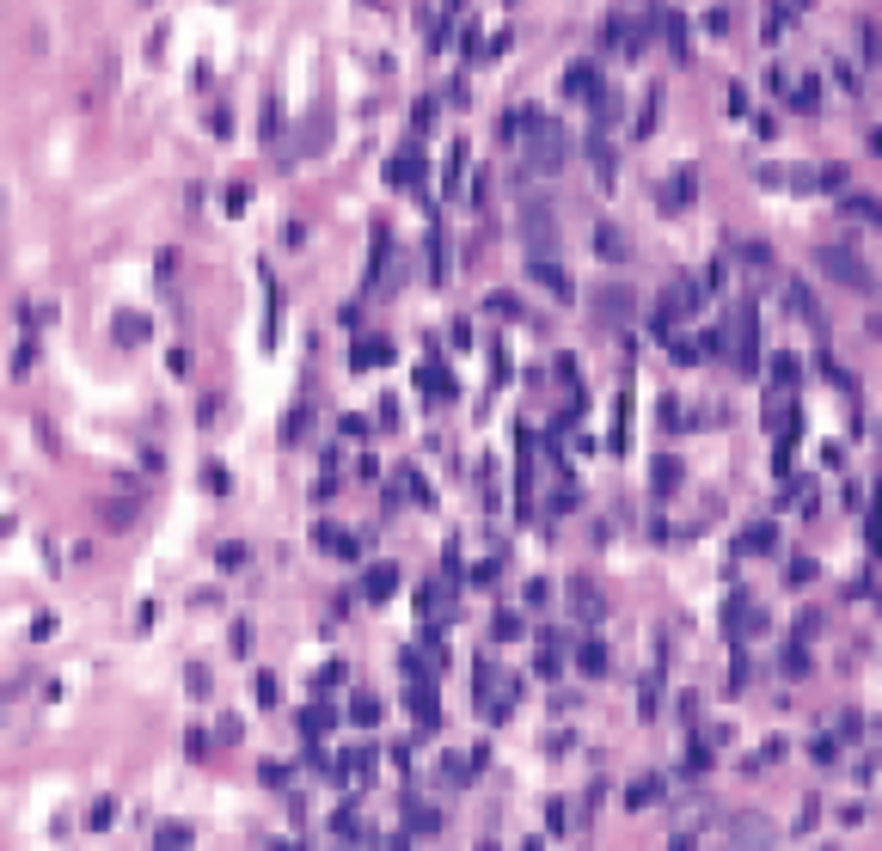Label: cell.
<instances>
[{
  "label": "cell",
  "mask_w": 882,
  "mask_h": 851,
  "mask_svg": "<svg viewBox=\"0 0 882 851\" xmlns=\"http://www.w3.org/2000/svg\"><path fill=\"white\" fill-rule=\"evenodd\" d=\"M595 312H601V319H625V312H638V301H631L625 288H601V294H595Z\"/></svg>",
  "instance_id": "cell-13"
},
{
  "label": "cell",
  "mask_w": 882,
  "mask_h": 851,
  "mask_svg": "<svg viewBox=\"0 0 882 851\" xmlns=\"http://www.w3.org/2000/svg\"><path fill=\"white\" fill-rule=\"evenodd\" d=\"M410 711H417V723H441V711H436V686H417V692H410Z\"/></svg>",
  "instance_id": "cell-17"
},
{
  "label": "cell",
  "mask_w": 882,
  "mask_h": 851,
  "mask_svg": "<svg viewBox=\"0 0 882 851\" xmlns=\"http://www.w3.org/2000/svg\"><path fill=\"white\" fill-rule=\"evenodd\" d=\"M527 270H534V282H545V288H551V294H558V301H570V294H577V288H570V276H564V264H558V258H527Z\"/></svg>",
  "instance_id": "cell-8"
},
{
  "label": "cell",
  "mask_w": 882,
  "mask_h": 851,
  "mask_svg": "<svg viewBox=\"0 0 882 851\" xmlns=\"http://www.w3.org/2000/svg\"><path fill=\"white\" fill-rule=\"evenodd\" d=\"M564 160H570V136H564V123H558V117H540V129L527 136V166L558 171Z\"/></svg>",
  "instance_id": "cell-3"
},
{
  "label": "cell",
  "mask_w": 882,
  "mask_h": 851,
  "mask_svg": "<svg viewBox=\"0 0 882 851\" xmlns=\"http://www.w3.org/2000/svg\"><path fill=\"white\" fill-rule=\"evenodd\" d=\"M386 178H392V184H423V154H417V147H405V154L386 166Z\"/></svg>",
  "instance_id": "cell-12"
},
{
  "label": "cell",
  "mask_w": 882,
  "mask_h": 851,
  "mask_svg": "<svg viewBox=\"0 0 882 851\" xmlns=\"http://www.w3.org/2000/svg\"><path fill=\"white\" fill-rule=\"evenodd\" d=\"M772 540H779V533L760 521V527H747V533H742V551H772Z\"/></svg>",
  "instance_id": "cell-27"
},
{
  "label": "cell",
  "mask_w": 882,
  "mask_h": 851,
  "mask_svg": "<svg viewBox=\"0 0 882 851\" xmlns=\"http://www.w3.org/2000/svg\"><path fill=\"white\" fill-rule=\"evenodd\" d=\"M392 588H399V570H392V564H374L368 576H362V594H368V601H392Z\"/></svg>",
  "instance_id": "cell-10"
},
{
  "label": "cell",
  "mask_w": 882,
  "mask_h": 851,
  "mask_svg": "<svg viewBox=\"0 0 882 851\" xmlns=\"http://www.w3.org/2000/svg\"><path fill=\"white\" fill-rule=\"evenodd\" d=\"M423 392H441V399H454V374H447V368H436V362H429V368H423Z\"/></svg>",
  "instance_id": "cell-19"
},
{
  "label": "cell",
  "mask_w": 882,
  "mask_h": 851,
  "mask_svg": "<svg viewBox=\"0 0 882 851\" xmlns=\"http://www.w3.org/2000/svg\"><path fill=\"white\" fill-rule=\"evenodd\" d=\"M429 270H436V276L454 270V258H447V233H429Z\"/></svg>",
  "instance_id": "cell-25"
},
{
  "label": "cell",
  "mask_w": 882,
  "mask_h": 851,
  "mask_svg": "<svg viewBox=\"0 0 882 851\" xmlns=\"http://www.w3.org/2000/svg\"><path fill=\"white\" fill-rule=\"evenodd\" d=\"M815 270L827 276V282H840V288H858V294L877 288V270H870L851 245H821V251H815Z\"/></svg>",
  "instance_id": "cell-1"
},
{
  "label": "cell",
  "mask_w": 882,
  "mask_h": 851,
  "mask_svg": "<svg viewBox=\"0 0 882 851\" xmlns=\"http://www.w3.org/2000/svg\"><path fill=\"white\" fill-rule=\"evenodd\" d=\"M784 674H797V680H803V674H809V655H803V649H790V655H784Z\"/></svg>",
  "instance_id": "cell-32"
},
{
  "label": "cell",
  "mask_w": 882,
  "mask_h": 851,
  "mask_svg": "<svg viewBox=\"0 0 882 851\" xmlns=\"http://www.w3.org/2000/svg\"><path fill=\"white\" fill-rule=\"evenodd\" d=\"M723 625H729V637H736V644H747V637H760V631H766V607H760L747 588H736V594H729V607H723Z\"/></svg>",
  "instance_id": "cell-5"
},
{
  "label": "cell",
  "mask_w": 882,
  "mask_h": 851,
  "mask_svg": "<svg viewBox=\"0 0 882 851\" xmlns=\"http://www.w3.org/2000/svg\"><path fill=\"white\" fill-rule=\"evenodd\" d=\"M675 484H680V460L662 453V460H656V490H675Z\"/></svg>",
  "instance_id": "cell-26"
},
{
  "label": "cell",
  "mask_w": 882,
  "mask_h": 851,
  "mask_svg": "<svg viewBox=\"0 0 882 851\" xmlns=\"http://www.w3.org/2000/svg\"><path fill=\"white\" fill-rule=\"evenodd\" d=\"M570 607H577L582 619H595V613H601V601H595V588H588V582H570Z\"/></svg>",
  "instance_id": "cell-21"
},
{
  "label": "cell",
  "mask_w": 882,
  "mask_h": 851,
  "mask_svg": "<svg viewBox=\"0 0 882 851\" xmlns=\"http://www.w3.org/2000/svg\"><path fill=\"white\" fill-rule=\"evenodd\" d=\"M656 796H662V778H638L631 790H625V803H631V809H649Z\"/></svg>",
  "instance_id": "cell-18"
},
{
  "label": "cell",
  "mask_w": 882,
  "mask_h": 851,
  "mask_svg": "<svg viewBox=\"0 0 882 851\" xmlns=\"http://www.w3.org/2000/svg\"><path fill=\"white\" fill-rule=\"evenodd\" d=\"M729 833H736L742 851H772L779 846V827H772V815H760V809H742V815L729 820Z\"/></svg>",
  "instance_id": "cell-6"
},
{
  "label": "cell",
  "mask_w": 882,
  "mask_h": 851,
  "mask_svg": "<svg viewBox=\"0 0 882 851\" xmlns=\"http://www.w3.org/2000/svg\"><path fill=\"white\" fill-rule=\"evenodd\" d=\"M595 245H601V258H607V264H625V258H631V239L619 233L613 221H601V227H595Z\"/></svg>",
  "instance_id": "cell-9"
},
{
  "label": "cell",
  "mask_w": 882,
  "mask_h": 851,
  "mask_svg": "<svg viewBox=\"0 0 882 851\" xmlns=\"http://www.w3.org/2000/svg\"><path fill=\"white\" fill-rule=\"evenodd\" d=\"M595 123H619V92H613V86L595 92Z\"/></svg>",
  "instance_id": "cell-23"
},
{
  "label": "cell",
  "mask_w": 882,
  "mask_h": 851,
  "mask_svg": "<svg viewBox=\"0 0 882 851\" xmlns=\"http://www.w3.org/2000/svg\"><path fill=\"white\" fill-rule=\"evenodd\" d=\"M588 160H595V171H601V184H613V147L601 136H588Z\"/></svg>",
  "instance_id": "cell-20"
},
{
  "label": "cell",
  "mask_w": 882,
  "mask_h": 851,
  "mask_svg": "<svg viewBox=\"0 0 882 851\" xmlns=\"http://www.w3.org/2000/svg\"><path fill=\"white\" fill-rule=\"evenodd\" d=\"M742 264H747V270H772V251H766L760 239H747V245H742Z\"/></svg>",
  "instance_id": "cell-28"
},
{
  "label": "cell",
  "mask_w": 882,
  "mask_h": 851,
  "mask_svg": "<svg viewBox=\"0 0 882 851\" xmlns=\"http://www.w3.org/2000/svg\"><path fill=\"white\" fill-rule=\"evenodd\" d=\"M436 784H441V796H454V790L466 784V759H460V753H447V759H441V772H436Z\"/></svg>",
  "instance_id": "cell-16"
},
{
  "label": "cell",
  "mask_w": 882,
  "mask_h": 851,
  "mask_svg": "<svg viewBox=\"0 0 882 851\" xmlns=\"http://www.w3.org/2000/svg\"><path fill=\"white\" fill-rule=\"evenodd\" d=\"M577 662H582V668H588V674H601V668H607V649H601V644H595V637H588V644L577 649Z\"/></svg>",
  "instance_id": "cell-29"
},
{
  "label": "cell",
  "mask_w": 882,
  "mask_h": 851,
  "mask_svg": "<svg viewBox=\"0 0 882 851\" xmlns=\"http://www.w3.org/2000/svg\"><path fill=\"white\" fill-rule=\"evenodd\" d=\"M349 723H362V729L380 723V698H368V692H362V698H349Z\"/></svg>",
  "instance_id": "cell-22"
},
{
  "label": "cell",
  "mask_w": 882,
  "mask_h": 851,
  "mask_svg": "<svg viewBox=\"0 0 882 851\" xmlns=\"http://www.w3.org/2000/svg\"><path fill=\"white\" fill-rule=\"evenodd\" d=\"M686 203H692V171H675V178L662 184V208H668V215H680Z\"/></svg>",
  "instance_id": "cell-11"
},
{
  "label": "cell",
  "mask_w": 882,
  "mask_h": 851,
  "mask_svg": "<svg viewBox=\"0 0 882 851\" xmlns=\"http://www.w3.org/2000/svg\"><path fill=\"white\" fill-rule=\"evenodd\" d=\"M656 25H662V31H668V43H675V62H686V56H692V31H686V25H680L675 13H662V19H656Z\"/></svg>",
  "instance_id": "cell-15"
},
{
  "label": "cell",
  "mask_w": 882,
  "mask_h": 851,
  "mask_svg": "<svg viewBox=\"0 0 882 851\" xmlns=\"http://www.w3.org/2000/svg\"><path fill=\"white\" fill-rule=\"evenodd\" d=\"M319 545H325V551H338V557H356V540L338 533V527H319Z\"/></svg>",
  "instance_id": "cell-24"
},
{
  "label": "cell",
  "mask_w": 882,
  "mask_h": 851,
  "mask_svg": "<svg viewBox=\"0 0 882 851\" xmlns=\"http://www.w3.org/2000/svg\"><path fill=\"white\" fill-rule=\"evenodd\" d=\"M521 233H527V251H534V258H551V251H558V221H551L545 197H527V203H521Z\"/></svg>",
  "instance_id": "cell-4"
},
{
  "label": "cell",
  "mask_w": 882,
  "mask_h": 851,
  "mask_svg": "<svg viewBox=\"0 0 882 851\" xmlns=\"http://www.w3.org/2000/svg\"><path fill=\"white\" fill-rule=\"evenodd\" d=\"M784 576L803 588V582H815V564H809V557H790V570H784Z\"/></svg>",
  "instance_id": "cell-31"
},
{
  "label": "cell",
  "mask_w": 882,
  "mask_h": 851,
  "mask_svg": "<svg viewBox=\"0 0 882 851\" xmlns=\"http://www.w3.org/2000/svg\"><path fill=\"white\" fill-rule=\"evenodd\" d=\"M699 307V282L692 276H675L668 282V294H662V307H656V325H668V319H680V312Z\"/></svg>",
  "instance_id": "cell-7"
},
{
  "label": "cell",
  "mask_w": 882,
  "mask_h": 851,
  "mask_svg": "<svg viewBox=\"0 0 882 851\" xmlns=\"http://www.w3.org/2000/svg\"><path fill=\"white\" fill-rule=\"evenodd\" d=\"M797 110H803V117H809V110H821V86H815V80H803V86H797Z\"/></svg>",
  "instance_id": "cell-30"
},
{
  "label": "cell",
  "mask_w": 882,
  "mask_h": 851,
  "mask_svg": "<svg viewBox=\"0 0 882 851\" xmlns=\"http://www.w3.org/2000/svg\"><path fill=\"white\" fill-rule=\"evenodd\" d=\"M729 355H736V368L742 374H754L760 368V307L754 301H736V319H729Z\"/></svg>",
  "instance_id": "cell-2"
},
{
  "label": "cell",
  "mask_w": 882,
  "mask_h": 851,
  "mask_svg": "<svg viewBox=\"0 0 882 851\" xmlns=\"http://www.w3.org/2000/svg\"><path fill=\"white\" fill-rule=\"evenodd\" d=\"M851 215H864V221H877V197H846Z\"/></svg>",
  "instance_id": "cell-33"
},
{
  "label": "cell",
  "mask_w": 882,
  "mask_h": 851,
  "mask_svg": "<svg viewBox=\"0 0 882 851\" xmlns=\"http://www.w3.org/2000/svg\"><path fill=\"white\" fill-rule=\"evenodd\" d=\"M386 355H392V343H386V338H362V343H356V355H349V362H356V368H380Z\"/></svg>",
  "instance_id": "cell-14"
}]
</instances>
